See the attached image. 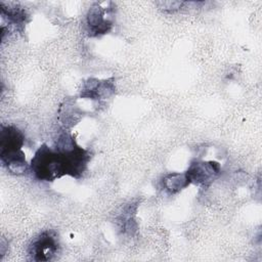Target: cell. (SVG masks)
Instances as JSON below:
<instances>
[{
  "label": "cell",
  "mask_w": 262,
  "mask_h": 262,
  "mask_svg": "<svg viewBox=\"0 0 262 262\" xmlns=\"http://www.w3.org/2000/svg\"><path fill=\"white\" fill-rule=\"evenodd\" d=\"M89 161V151L63 131L53 147L42 144L36 150L31 160L30 172L40 181H53L66 175L79 178L86 171Z\"/></svg>",
  "instance_id": "1"
},
{
  "label": "cell",
  "mask_w": 262,
  "mask_h": 262,
  "mask_svg": "<svg viewBox=\"0 0 262 262\" xmlns=\"http://www.w3.org/2000/svg\"><path fill=\"white\" fill-rule=\"evenodd\" d=\"M25 135L15 126H1L0 131V160L3 167L14 175H21L30 171L26 155L21 147Z\"/></svg>",
  "instance_id": "2"
},
{
  "label": "cell",
  "mask_w": 262,
  "mask_h": 262,
  "mask_svg": "<svg viewBox=\"0 0 262 262\" xmlns=\"http://www.w3.org/2000/svg\"><path fill=\"white\" fill-rule=\"evenodd\" d=\"M58 238L51 230H45L37 235L29 246V255L35 261H49L58 251Z\"/></svg>",
  "instance_id": "3"
},
{
  "label": "cell",
  "mask_w": 262,
  "mask_h": 262,
  "mask_svg": "<svg viewBox=\"0 0 262 262\" xmlns=\"http://www.w3.org/2000/svg\"><path fill=\"white\" fill-rule=\"evenodd\" d=\"M220 173V165L214 161H200L195 160L191 162L185 174L190 184L207 187Z\"/></svg>",
  "instance_id": "4"
},
{
  "label": "cell",
  "mask_w": 262,
  "mask_h": 262,
  "mask_svg": "<svg viewBox=\"0 0 262 262\" xmlns=\"http://www.w3.org/2000/svg\"><path fill=\"white\" fill-rule=\"evenodd\" d=\"M86 24L90 36H100L106 34L113 27L111 8L102 7L99 3H94L88 10Z\"/></svg>",
  "instance_id": "5"
},
{
  "label": "cell",
  "mask_w": 262,
  "mask_h": 262,
  "mask_svg": "<svg viewBox=\"0 0 262 262\" xmlns=\"http://www.w3.org/2000/svg\"><path fill=\"white\" fill-rule=\"evenodd\" d=\"M115 85L113 78L108 80H97L89 78L83 85L81 89V97L90 98V99H105L115 93Z\"/></svg>",
  "instance_id": "6"
},
{
  "label": "cell",
  "mask_w": 262,
  "mask_h": 262,
  "mask_svg": "<svg viewBox=\"0 0 262 262\" xmlns=\"http://www.w3.org/2000/svg\"><path fill=\"white\" fill-rule=\"evenodd\" d=\"M161 183H162L163 189L169 194L178 193L179 191L186 188L190 184L185 172L183 173L172 172V173L166 174L162 178Z\"/></svg>",
  "instance_id": "7"
}]
</instances>
